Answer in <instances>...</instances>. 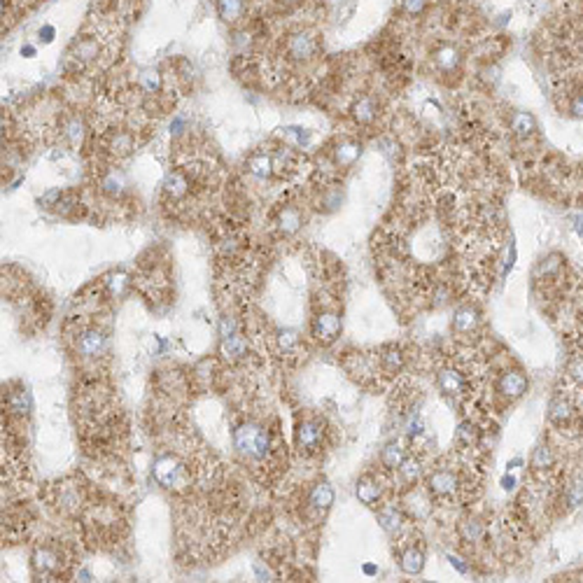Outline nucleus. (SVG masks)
Masks as SVG:
<instances>
[{
    "mask_svg": "<svg viewBox=\"0 0 583 583\" xmlns=\"http://www.w3.org/2000/svg\"><path fill=\"white\" fill-rule=\"evenodd\" d=\"M275 436L278 434H273L257 420H245L234 429V446L245 462L252 467H266L273 464L280 452V443Z\"/></svg>",
    "mask_w": 583,
    "mask_h": 583,
    "instance_id": "nucleus-1",
    "label": "nucleus"
},
{
    "mask_svg": "<svg viewBox=\"0 0 583 583\" xmlns=\"http://www.w3.org/2000/svg\"><path fill=\"white\" fill-rule=\"evenodd\" d=\"M68 345H71L73 355L80 357L82 362H101L107 355L110 341H107V334L101 327L89 320H82L80 325L68 334Z\"/></svg>",
    "mask_w": 583,
    "mask_h": 583,
    "instance_id": "nucleus-2",
    "label": "nucleus"
},
{
    "mask_svg": "<svg viewBox=\"0 0 583 583\" xmlns=\"http://www.w3.org/2000/svg\"><path fill=\"white\" fill-rule=\"evenodd\" d=\"M30 567H33L37 579L54 581L68 574L71 555L66 553V546H61V543H37L33 555H30Z\"/></svg>",
    "mask_w": 583,
    "mask_h": 583,
    "instance_id": "nucleus-3",
    "label": "nucleus"
},
{
    "mask_svg": "<svg viewBox=\"0 0 583 583\" xmlns=\"http://www.w3.org/2000/svg\"><path fill=\"white\" fill-rule=\"evenodd\" d=\"M155 479L161 488L173 490V493H187L191 490V483H194V474H191V467L180 459L178 455H159L155 459Z\"/></svg>",
    "mask_w": 583,
    "mask_h": 583,
    "instance_id": "nucleus-4",
    "label": "nucleus"
},
{
    "mask_svg": "<svg viewBox=\"0 0 583 583\" xmlns=\"http://www.w3.org/2000/svg\"><path fill=\"white\" fill-rule=\"evenodd\" d=\"M87 488L80 481L66 479L59 483H52L49 488V504L64 516H80L82 511H87Z\"/></svg>",
    "mask_w": 583,
    "mask_h": 583,
    "instance_id": "nucleus-5",
    "label": "nucleus"
},
{
    "mask_svg": "<svg viewBox=\"0 0 583 583\" xmlns=\"http://www.w3.org/2000/svg\"><path fill=\"white\" fill-rule=\"evenodd\" d=\"M98 35H78L66 54V68L71 73H84L96 66L103 56V42L96 40Z\"/></svg>",
    "mask_w": 583,
    "mask_h": 583,
    "instance_id": "nucleus-6",
    "label": "nucleus"
},
{
    "mask_svg": "<svg viewBox=\"0 0 583 583\" xmlns=\"http://www.w3.org/2000/svg\"><path fill=\"white\" fill-rule=\"evenodd\" d=\"M320 52V40L313 30H294L287 35V40L282 42V54L289 64H308L318 56Z\"/></svg>",
    "mask_w": 583,
    "mask_h": 583,
    "instance_id": "nucleus-7",
    "label": "nucleus"
},
{
    "mask_svg": "<svg viewBox=\"0 0 583 583\" xmlns=\"http://www.w3.org/2000/svg\"><path fill=\"white\" fill-rule=\"evenodd\" d=\"M294 441H296V448L301 455H306V457L318 455L322 450V443H325V425H322V420L306 418L301 423H296Z\"/></svg>",
    "mask_w": 583,
    "mask_h": 583,
    "instance_id": "nucleus-8",
    "label": "nucleus"
},
{
    "mask_svg": "<svg viewBox=\"0 0 583 583\" xmlns=\"http://www.w3.org/2000/svg\"><path fill=\"white\" fill-rule=\"evenodd\" d=\"M3 411L7 420H24L30 413V397L24 385H7L3 387Z\"/></svg>",
    "mask_w": 583,
    "mask_h": 583,
    "instance_id": "nucleus-9",
    "label": "nucleus"
},
{
    "mask_svg": "<svg viewBox=\"0 0 583 583\" xmlns=\"http://www.w3.org/2000/svg\"><path fill=\"white\" fill-rule=\"evenodd\" d=\"M427 493L436 497V500H448V497L457 495L459 490V479L455 471L450 469H436L427 476Z\"/></svg>",
    "mask_w": 583,
    "mask_h": 583,
    "instance_id": "nucleus-10",
    "label": "nucleus"
},
{
    "mask_svg": "<svg viewBox=\"0 0 583 583\" xmlns=\"http://www.w3.org/2000/svg\"><path fill=\"white\" fill-rule=\"evenodd\" d=\"M273 227H275V232L282 236V239H287V236H294L299 229L303 227V212H301V208H299L296 203L280 205V208L275 210Z\"/></svg>",
    "mask_w": 583,
    "mask_h": 583,
    "instance_id": "nucleus-11",
    "label": "nucleus"
},
{
    "mask_svg": "<svg viewBox=\"0 0 583 583\" xmlns=\"http://www.w3.org/2000/svg\"><path fill=\"white\" fill-rule=\"evenodd\" d=\"M341 334V318L332 311H322L313 320V336L322 345H329L339 339Z\"/></svg>",
    "mask_w": 583,
    "mask_h": 583,
    "instance_id": "nucleus-12",
    "label": "nucleus"
},
{
    "mask_svg": "<svg viewBox=\"0 0 583 583\" xmlns=\"http://www.w3.org/2000/svg\"><path fill=\"white\" fill-rule=\"evenodd\" d=\"M96 287H98L101 299H110V301H114V299H121L128 292V287H131V278H128V273H124V271H110L98 280Z\"/></svg>",
    "mask_w": 583,
    "mask_h": 583,
    "instance_id": "nucleus-13",
    "label": "nucleus"
},
{
    "mask_svg": "<svg viewBox=\"0 0 583 583\" xmlns=\"http://www.w3.org/2000/svg\"><path fill=\"white\" fill-rule=\"evenodd\" d=\"M481 329V313L476 306H462V308L455 311V315H452V332L455 336H474Z\"/></svg>",
    "mask_w": 583,
    "mask_h": 583,
    "instance_id": "nucleus-14",
    "label": "nucleus"
},
{
    "mask_svg": "<svg viewBox=\"0 0 583 583\" xmlns=\"http://www.w3.org/2000/svg\"><path fill=\"white\" fill-rule=\"evenodd\" d=\"M436 385L446 397H457L467 390V378L455 366H443L439 375H436Z\"/></svg>",
    "mask_w": 583,
    "mask_h": 583,
    "instance_id": "nucleus-15",
    "label": "nucleus"
},
{
    "mask_svg": "<svg viewBox=\"0 0 583 583\" xmlns=\"http://www.w3.org/2000/svg\"><path fill=\"white\" fill-rule=\"evenodd\" d=\"M497 392L506 399H520L527 392V378L523 371H504L497 380Z\"/></svg>",
    "mask_w": 583,
    "mask_h": 583,
    "instance_id": "nucleus-16",
    "label": "nucleus"
},
{
    "mask_svg": "<svg viewBox=\"0 0 583 583\" xmlns=\"http://www.w3.org/2000/svg\"><path fill=\"white\" fill-rule=\"evenodd\" d=\"M359 155H362V145L352 140V138H343L332 150V159L339 168H350L359 159Z\"/></svg>",
    "mask_w": 583,
    "mask_h": 583,
    "instance_id": "nucleus-17",
    "label": "nucleus"
},
{
    "mask_svg": "<svg viewBox=\"0 0 583 583\" xmlns=\"http://www.w3.org/2000/svg\"><path fill=\"white\" fill-rule=\"evenodd\" d=\"M432 61L441 73H452V71H457L459 64H462V54H459L455 44L443 42L432 52Z\"/></svg>",
    "mask_w": 583,
    "mask_h": 583,
    "instance_id": "nucleus-18",
    "label": "nucleus"
},
{
    "mask_svg": "<svg viewBox=\"0 0 583 583\" xmlns=\"http://www.w3.org/2000/svg\"><path fill=\"white\" fill-rule=\"evenodd\" d=\"M245 171H248L252 178H257V180L273 178L275 175L273 157L268 155V152H255V155H250V159L245 161Z\"/></svg>",
    "mask_w": 583,
    "mask_h": 583,
    "instance_id": "nucleus-19",
    "label": "nucleus"
},
{
    "mask_svg": "<svg viewBox=\"0 0 583 583\" xmlns=\"http://www.w3.org/2000/svg\"><path fill=\"white\" fill-rule=\"evenodd\" d=\"M404 364H406V355L397 348V345H385V348L378 352V366L383 373L397 375L404 369Z\"/></svg>",
    "mask_w": 583,
    "mask_h": 583,
    "instance_id": "nucleus-20",
    "label": "nucleus"
},
{
    "mask_svg": "<svg viewBox=\"0 0 583 583\" xmlns=\"http://www.w3.org/2000/svg\"><path fill=\"white\" fill-rule=\"evenodd\" d=\"M350 112H352V119H355L359 126H369L375 121V117H378V103H375L371 96H362L352 103Z\"/></svg>",
    "mask_w": 583,
    "mask_h": 583,
    "instance_id": "nucleus-21",
    "label": "nucleus"
},
{
    "mask_svg": "<svg viewBox=\"0 0 583 583\" xmlns=\"http://www.w3.org/2000/svg\"><path fill=\"white\" fill-rule=\"evenodd\" d=\"M220 352L224 355V359H229V362H239V359H243L245 355H248V341H245L239 332H234L229 336H222Z\"/></svg>",
    "mask_w": 583,
    "mask_h": 583,
    "instance_id": "nucleus-22",
    "label": "nucleus"
},
{
    "mask_svg": "<svg viewBox=\"0 0 583 583\" xmlns=\"http://www.w3.org/2000/svg\"><path fill=\"white\" fill-rule=\"evenodd\" d=\"M355 495H357V500L362 502V504L375 506V502H378L380 495H383V488H380V483L375 481L373 476H364V479L357 481Z\"/></svg>",
    "mask_w": 583,
    "mask_h": 583,
    "instance_id": "nucleus-23",
    "label": "nucleus"
},
{
    "mask_svg": "<svg viewBox=\"0 0 583 583\" xmlns=\"http://www.w3.org/2000/svg\"><path fill=\"white\" fill-rule=\"evenodd\" d=\"M332 504H334V490L329 488V483H318V486L311 488V493H308V506H311L313 511L325 513Z\"/></svg>",
    "mask_w": 583,
    "mask_h": 583,
    "instance_id": "nucleus-24",
    "label": "nucleus"
},
{
    "mask_svg": "<svg viewBox=\"0 0 583 583\" xmlns=\"http://www.w3.org/2000/svg\"><path fill=\"white\" fill-rule=\"evenodd\" d=\"M399 567H402L404 574H411V577H416V574H420V572H423V567H425V555H423V551L416 548V546L404 548L402 553H399Z\"/></svg>",
    "mask_w": 583,
    "mask_h": 583,
    "instance_id": "nucleus-25",
    "label": "nucleus"
},
{
    "mask_svg": "<svg viewBox=\"0 0 583 583\" xmlns=\"http://www.w3.org/2000/svg\"><path fill=\"white\" fill-rule=\"evenodd\" d=\"M220 19L229 26H236L245 14V0H217Z\"/></svg>",
    "mask_w": 583,
    "mask_h": 583,
    "instance_id": "nucleus-26",
    "label": "nucleus"
},
{
    "mask_svg": "<svg viewBox=\"0 0 583 583\" xmlns=\"http://www.w3.org/2000/svg\"><path fill=\"white\" fill-rule=\"evenodd\" d=\"M61 131H64V138L68 140V145L78 150L84 140V136H87V126H84V119L75 114V117H68L64 124H61Z\"/></svg>",
    "mask_w": 583,
    "mask_h": 583,
    "instance_id": "nucleus-27",
    "label": "nucleus"
},
{
    "mask_svg": "<svg viewBox=\"0 0 583 583\" xmlns=\"http://www.w3.org/2000/svg\"><path fill=\"white\" fill-rule=\"evenodd\" d=\"M509 128L516 138H530L536 131V121L530 112H513L509 119Z\"/></svg>",
    "mask_w": 583,
    "mask_h": 583,
    "instance_id": "nucleus-28",
    "label": "nucleus"
},
{
    "mask_svg": "<svg viewBox=\"0 0 583 583\" xmlns=\"http://www.w3.org/2000/svg\"><path fill=\"white\" fill-rule=\"evenodd\" d=\"M574 411H572V404L567 402L565 397H555L553 402L548 406V420L558 427H565L567 423L572 420Z\"/></svg>",
    "mask_w": 583,
    "mask_h": 583,
    "instance_id": "nucleus-29",
    "label": "nucleus"
},
{
    "mask_svg": "<svg viewBox=\"0 0 583 583\" xmlns=\"http://www.w3.org/2000/svg\"><path fill=\"white\" fill-rule=\"evenodd\" d=\"M378 523H380V527L385 532H390V534H399L404 530V516H402V511L399 509H395V506H385V509H380V513H378Z\"/></svg>",
    "mask_w": 583,
    "mask_h": 583,
    "instance_id": "nucleus-30",
    "label": "nucleus"
},
{
    "mask_svg": "<svg viewBox=\"0 0 583 583\" xmlns=\"http://www.w3.org/2000/svg\"><path fill=\"white\" fill-rule=\"evenodd\" d=\"M275 343H278V352L280 355L294 357L299 350H301V339L294 329H280L278 336H275Z\"/></svg>",
    "mask_w": 583,
    "mask_h": 583,
    "instance_id": "nucleus-31",
    "label": "nucleus"
},
{
    "mask_svg": "<svg viewBox=\"0 0 583 583\" xmlns=\"http://www.w3.org/2000/svg\"><path fill=\"white\" fill-rule=\"evenodd\" d=\"M404 459H406V450L402 443H397V441L387 443L380 452V462L385 469H399V464H402Z\"/></svg>",
    "mask_w": 583,
    "mask_h": 583,
    "instance_id": "nucleus-32",
    "label": "nucleus"
},
{
    "mask_svg": "<svg viewBox=\"0 0 583 583\" xmlns=\"http://www.w3.org/2000/svg\"><path fill=\"white\" fill-rule=\"evenodd\" d=\"M530 467L534 471H546V469H551V467H553V450H551L548 446H536L534 448V452H532V462H530Z\"/></svg>",
    "mask_w": 583,
    "mask_h": 583,
    "instance_id": "nucleus-33",
    "label": "nucleus"
},
{
    "mask_svg": "<svg viewBox=\"0 0 583 583\" xmlns=\"http://www.w3.org/2000/svg\"><path fill=\"white\" fill-rule=\"evenodd\" d=\"M399 476L404 479V483H409V486H416L418 479H420V474H423V469H420V462L416 457H406L402 464H399Z\"/></svg>",
    "mask_w": 583,
    "mask_h": 583,
    "instance_id": "nucleus-34",
    "label": "nucleus"
},
{
    "mask_svg": "<svg viewBox=\"0 0 583 583\" xmlns=\"http://www.w3.org/2000/svg\"><path fill=\"white\" fill-rule=\"evenodd\" d=\"M483 534H486V527H483L481 520H464L462 525H459V536H462L464 541H471L476 543L483 539Z\"/></svg>",
    "mask_w": 583,
    "mask_h": 583,
    "instance_id": "nucleus-35",
    "label": "nucleus"
},
{
    "mask_svg": "<svg viewBox=\"0 0 583 583\" xmlns=\"http://www.w3.org/2000/svg\"><path fill=\"white\" fill-rule=\"evenodd\" d=\"M161 87H164V80H161V75L157 71H143L140 75V89H143V94H148V96H157Z\"/></svg>",
    "mask_w": 583,
    "mask_h": 583,
    "instance_id": "nucleus-36",
    "label": "nucleus"
},
{
    "mask_svg": "<svg viewBox=\"0 0 583 583\" xmlns=\"http://www.w3.org/2000/svg\"><path fill=\"white\" fill-rule=\"evenodd\" d=\"M476 441H479V429H476V425L462 423V425L457 427V443H464L467 448H471Z\"/></svg>",
    "mask_w": 583,
    "mask_h": 583,
    "instance_id": "nucleus-37",
    "label": "nucleus"
},
{
    "mask_svg": "<svg viewBox=\"0 0 583 583\" xmlns=\"http://www.w3.org/2000/svg\"><path fill=\"white\" fill-rule=\"evenodd\" d=\"M285 140L292 145V148H303V145L311 143V133L303 131V128H285Z\"/></svg>",
    "mask_w": 583,
    "mask_h": 583,
    "instance_id": "nucleus-38",
    "label": "nucleus"
},
{
    "mask_svg": "<svg viewBox=\"0 0 583 583\" xmlns=\"http://www.w3.org/2000/svg\"><path fill=\"white\" fill-rule=\"evenodd\" d=\"M399 7L409 17H420L427 10V0H399Z\"/></svg>",
    "mask_w": 583,
    "mask_h": 583,
    "instance_id": "nucleus-39",
    "label": "nucleus"
},
{
    "mask_svg": "<svg viewBox=\"0 0 583 583\" xmlns=\"http://www.w3.org/2000/svg\"><path fill=\"white\" fill-rule=\"evenodd\" d=\"M567 373H570V378L577 383V385L583 387V357L570 359V364H567Z\"/></svg>",
    "mask_w": 583,
    "mask_h": 583,
    "instance_id": "nucleus-40",
    "label": "nucleus"
},
{
    "mask_svg": "<svg viewBox=\"0 0 583 583\" xmlns=\"http://www.w3.org/2000/svg\"><path fill=\"white\" fill-rule=\"evenodd\" d=\"M570 112L574 114V117L583 119V94H577V96L572 98V103H570Z\"/></svg>",
    "mask_w": 583,
    "mask_h": 583,
    "instance_id": "nucleus-41",
    "label": "nucleus"
},
{
    "mask_svg": "<svg viewBox=\"0 0 583 583\" xmlns=\"http://www.w3.org/2000/svg\"><path fill=\"white\" fill-rule=\"evenodd\" d=\"M502 486H504V490H513V486H516V479H513V476H506V479L502 481Z\"/></svg>",
    "mask_w": 583,
    "mask_h": 583,
    "instance_id": "nucleus-42",
    "label": "nucleus"
},
{
    "mask_svg": "<svg viewBox=\"0 0 583 583\" xmlns=\"http://www.w3.org/2000/svg\"><path fill=\"white\" fill-rule=\"evenodd\" d=\"M450 565H455L459 572H467V567H464L462 563H459V558H452V555H450Z\"/></svg>",
    "mask_w": 583,
    "mask_h": 583,
    "instance_id": "nucleus-43",
    "label": "nucleus"
},
{
    "mask_svg": "<svg viewBox=\"0 0 583 583\" xmlns=\"http://www.w3.org/2000/svg\"><path fill=\"white\" fill-rule=\"evenodd\" d=\"M299 3H301V0H278V5H282V7H294Z\"/></svg>",
    "mask_w": 583,
    "mask_h": 583,
    "instance_id": "nucleus-44",
    "label": "nucleus"
},
{
    "mask_svg": "<svg viewBox=\"0 0 583 583\" xmlns=\"http://www.w3.org/2000/svg\"><path fill=\"white\" fill-rule=\"evenodd\" d=\"M579 343H581V348H583V336H581V341H579Z\"/></svg>",
    "mask_w": 583,
    "mask_h": 583,
    "instance_id": "nucleus-45",
    "label": "nucleus"
}]
</instances>
